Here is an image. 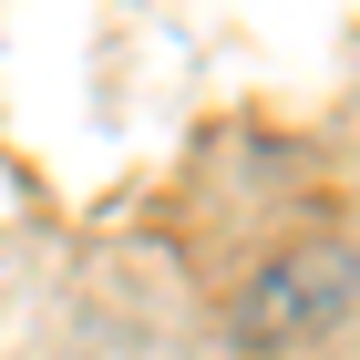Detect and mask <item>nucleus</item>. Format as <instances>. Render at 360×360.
I'll list each match as a JSON object with an SVG mask.
<instances>
[]
</instances>
